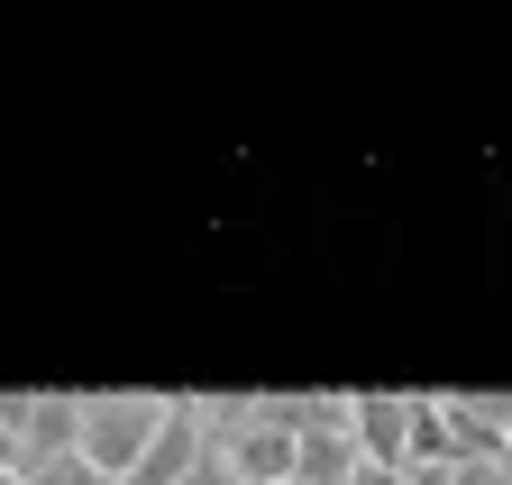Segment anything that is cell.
<instances>
[{
  "label": "cell",
  "instance_id": "cell-1",
  "mask_svg": "<svg viewBox=\"0 0 512 485\" xmlns=\"http://www.w3.org/2000/svg\"><path fill=\"white\" fill-rule=\"evenodd\" d=\"M156 421H165V403H156V394H101V403H83V449H74V458H83L101 485H119L128 467L147 458Z\"/></svg>",
  "mask_w": 512,
  "mask_h": 485
},
{
  "label": "cell",
  "instance_id": "cell-2",
  "mask_svg": "<svg viewBox=\"0 0 512 485\" xmlns=\"http://www.w3.org/2000/svg\"><path fill=\"white\" fill-rule=\"evenodd\" d=\"M83 449V403L74 394H19V421H10V458L19 476L55 467V458H74Z\"/></svg>",
  "mask_w": 512,
  "mask_h": 485
},
{
  "label": "cell",
  "instance_id": "cell-3",
  "mask_svg": "<svg viewBox=\"0 0 512 485\" xmlns=\"http://www.w3.org/2000/svg\"><path fill=\"white\" fill-rule=\"evenodd\" d=\"M202 403H165V421H156V440H147V458L128 467L119 485H183L192 467H202Z\"/></svg>",
  "mask_w": 512,
  "mask_h": 485
},
{
  "label": "cell",
  "instance_id": "cell-4",
  "mask_svg": "<svg viewBox=\"0 0 512 485\" xmlns=\"http://www.w3.org/2000/svg\"><path fill=\"white\" fill-rule=\"evenodd\" d=\"M348 440L366 467H394L403 476V440H412V394H357L348 403Z\"/></svg>",
  "mask_w": 512,
  "mask_h": 485
},
{
  "label": "cell",
  "instance_id": "cell-5",
  "mask_svg": "<svg viewBox=\"0 0 512 485\" xmlns=\"http://www.w3.org/2000/svg\"><path fill=\"white\" fill-rule=\"evenodd\" d=\"M439 421H448V458H503L512 394H448V403H439Z\"/></svg>",
  "mask_w": 512,
  "mask_h": 485
},
{
  "label": "cell",
  "instance_id": "cell-6",
  "mask_svg": "<svg viewBox=\"0 0 512 485\" xmlns=\"http://www.w3.org/2000/svg\"><path fill=\"white\" fill-rule=\"evenodd\" d=\"M366 458H357V440H348V421H330V431H302L293 440V485H348Z\"/></svg>",
  "mask_w": 512,
  "mask_h": 485
},
{
  "label": "cell",
  "instance_id": "cell-7",
  "mask_svg": "<svg viewBox=\"0 0 512 485\" xmlns=\"http://www.w3.org/2000/svg\"><path fill=\"white\" fill-rule=\"evenodd\" d=\"M403 467H458V458H448V421H439V403H430V394H412V440H403Z\"/></svg>",
  "mask_w": 512,
  "mask_h": 485
},
{
  "label": "cell",
  "instance_id": "cell-8",
  "mask_svg": "<svg viewBox=\"0 0 512 485\" xmlns=\"http://www.w3.org/2000/svg\"><path fill=\"white\" fill-rule=\"evenodd\" d=\"M448 485H512V467H503V458H458V467H448Z\"/></svg>",
  "mask_w": 512,
  "mask_h": 485
},
{
  "label": "cell",
  "instance_id": "cell-9",
  "mask_svg": "<svg viewBox=\"0 0 512 485\" xmlns=\"http://www.w3.org/2000/svg\"><path fill=\"white\" fill-rule=\"evenodd\" d=\"M28 485H101V476H92V467H83V458H55V467H37V476H28Z\"/></svg>",
  "mask_w": 512,
  "mask_h": 485
},
{
  "label": "cell",
  "instance_id": "cell-10",
  "mask_svg": "<svg viewBox=\"0 0 512 485\" xmlns=\"http://www.w3.org/2000/svg\"><path fill=\"white\" fill-rule=\"evenodd\" d=\"M183 485H238V476H229V458H220V449H202V467H192Z\"/></svg>",
  "mask_w": 512,
  "mask_h": 485
},
{
  "label": "cell",
  "instance_id": "cell-11",
  "mask_svg": "<svg viewBox=\"0 0 512 485\" xmlns=\"http://www.w3.org/2000/svg\"><path fill=\"white\" fill-rule=\"evenodd\" d=\"M348 485H403V476H394V467H357Z\"/></svg>",
  "mask_w": 512,
  "mask_h": 485
},
{
  "label": "cell",
  "instance_id": "cell-12",
  "mask_svg": "<svg viewBox=\"0 0 512 485\" xmlns=\"http://www.w3.org/2000/svg\"><path fill=\"white\" fill-rule=\"evenodd\" d=\"M403 485H448V467H403Z\"/></svg>",
  "mask_w": 512,
  "mask_h": 485
},
{
  "label": "cell",
  "instance_id": "cell-13",
  "mask_svg": "<svg viewBox=\"0 0 512 485\" xmlns=\"http://www.w3.org/2000/svg\"><path fill=\"white\" fill-rule=\"evenodd\" d=\"M0 485H28V476H19V467H0Z\"/></svg>",
  "mask_w": 512,
  "mask_h": 485
},
{
  "label": "cell",
  "instance_id": "cell-14",
  "mask_svg": "<svg viewBox=\"0 0 512 485\" xmlns=\"http://www.w3.org/2000/svg\"><path fill=\"white\" fill-rule=\"evenodd\" d=\"M503 467H512V431H503Z\"/></svg>",
  "mask_w": 512,
  "mask_h": 485
},
{
  "label": "cell",
  "instance_id": "cell-15",
  "mask_svg": "<svg viewBox=\"0 0 512 485\" xmlns=\"http://www.w3.org/2000/svg\"><path fill=\"white\" fill-rule=\"evenodd\" d=\"M284 485H293V476H284Z\"/></svg>",
  "mask_w": 512,
  "mask_h": 485
}]
</instances>
